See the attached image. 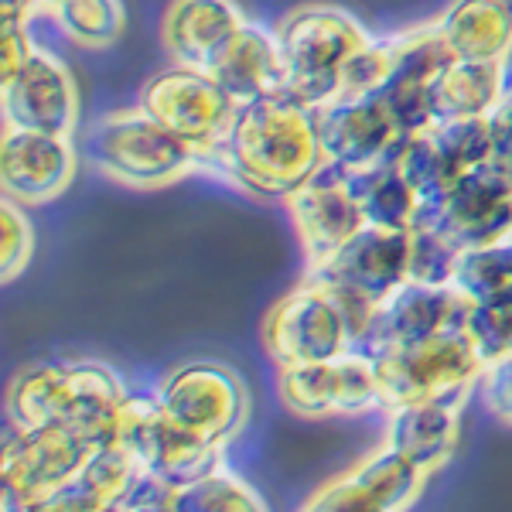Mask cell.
Returning a JSON list of instances; mask_svg holds the SVG:
<instances>
[{
  "label": "cell",
  "mask_w": 512,
  "mask_h": 512,
  "mask_svg": "<svg viewBox=\"0 0 512 512\" xmlns=\"http://www.w3.org/2000/svg\"><path fill=\"white\" fill-rule=\"evenodd\" d=\"M325 164L318 140V120L297 99L274 93L253 103H239L229 134L205 158L246 192L287 198Z\"/></svg>",
  "instance_id": "obj_1"
},
{
  "label": "cell",
  "mask_w": 512,
  "mask_h": 512,
  "mask_svg": "<svg viewBox=\"0 0 512 512\" xmlns=\"http://www.w3.org/2000/svg\"><path fill=\"white\" fill-rule=\"evenodd\" d=\"M277 41L284 55V96L297 99L308 110L335 103L342 69L355 52L366 48L359 24L332 7L294 11Z\"/></svg>",
  "instance_id": "obj_2"
},
{
  "label": "cell",
  "mask_w": 512,
  "mask_h": 512,
  "mask_svg": "<svg viewBox=\"0 0 512 512\" xmlns=\"http://www.w3.org/2000/svg\"><path fill=\"white\" fill-rule=\"evenodd\" d=\"M89 158L106 178L134 188H161L205 168L202 151L185 144L144 110H117L89 130Z\"/></svg>",
  "instance_id": "obj_3"
},
{
  "label": "cell",
  "mask_w": 512,
  "mask_h": 512,
  "mask_svg": "<svg viewBox=\"0 0 512 512\" xmlns=\"http://www.w3.org/2000/svg\"><path fill=\"white\" fill-rule=\"evenodd\" d=\"M140 110L185 144H192L195 151H202L205 161L229 134L239 103L209 72L175 65L147 82L140 93Z\"/></svg>",
  "instance_id": "obj_4"
},
{
  "label": "cell",
  "mask_w": 512,
  "mask_h": 512,
  "mask_svg": "<svg viewBox=\"0 0 512 512\" xmlns=\"http://www.w3.org/2000/svg\"><path fill=\"white\" fill-rule=\"evenodd\" d=\"M4 127L69 137L79 117V89L69 69L45 48H31L18 76L0 93Z\"/></svg>",
  "instance_id": "obj_5"
},
{
  "label": "cell",
  "mask_w": 512,
  "mask_h": 512,
  "mask_svg": "<svg viewBox=\"0 0 512 512\" xmlns=\"http://www.w3.org/2000/svg\"><path fill=\"white\" fill-rule=\"evenodd\" d=\"M76 175L69 137L41 130H0V195L18 205H45L59 198Z\"/></svg>",
  "instance_id": "obj_6"
},
{
  "label": "cell",
  "mask_w": 512,
  "mask_h": 512,
  "mask_svg": "<svg viewBox=\"0 0 512 512\" xmlns=\"http://www.w3.org/2000/svg\"><path fill=\"white\" fill-rule=\"evenodd\" d=\"M243 28L233 0H175L164 14V48L185 69L212 72Z\"/></svg>",
  "instance_id": "obj_7"
},
{
  "label": "cell",
  "mask_w": 512,
  "mask_h": 512,
  "mask_svg": "<svg viewBox=\"0 0 512 512\" xmlns=\"http://www.w3.org/2000/svg\"><path fill=\"white\" fill-rule=\"evenodd\" d=\"M239 383L219 366H188L164 386V414L185 434L209 437L239 410Z\"/></svg>",
  "instance_id": "obj_8"
},
{
  "label": "cell",
  "mask_w": 512,
  "mask_h": 512,
  "mask_svg": "<svg viewBox=\"0 0 512 512\" xmlns=\"http://www.w3.org/2000/svg\"><path fill=\"white\" fill-rule=\"evenodd\" d=\"M209 76L236 103H253L260 96L284 93V55H280L277 35L246 24Z\"/></svg>",
  "instance_id": "obj_9"
},
{
  "label": "cell",
  "mask_w": 512,
  "mask_h": 512,
  "mask_svg": "<svg viewBox=\"0 0 512 512\" xmlns=\"http://www.w3.org/2000/svg\"><path fill=\"white\" fill-rule=\"evenodd\" d=\"M437 35L454 59L499 62L512 45V0H465Z\"/></svg>",
  "instance_id": "obj_10"
},
{
  "label": "cell",
  "mask_w": 512,
  "mask_h": 512,
  "mask_svg": "<svg viewBox=\"0 0 512 512\" xmlns=\"http://www.w3.org/2000/svg\"><path fill=\"white\" fill-rule=\"evenodd\" d=\"M62 31L86 48H106L123 31V7L120 0H62L55 7Z\"/></svg>",
  "instance_id": "obj_11"
},
{
  "label": "cell",
  "mask_w": 512,
  "mask_h": 512,
  "mask_svg": "<svg viewBox=\"0 0 512 512\" xmlns=\"http://www.w3.org/2000/svg\"><path fill=\"white\" fill-rule=\"evenodd\" d=\"M35 253V233L24 216V205L0 195V284H11L24 274Z\"/></svg>",
  "instance_id": "obj_12"
},
{
  "label": "cell",
  "mask_w": 512,
  "mask_h": 512,
  "mask_svg": "<svg viewBox=\"0 0 512 512\" xmlns=\"http://www.w3.org/2000/svg\"><path fill=\"white\" fill-rule=\"evenodd\" d=\"M31 48L35 45L28 38V24H0V93H4L7 82L18 76Z\"/></svg>",
  "instance_id": "obj_13"
},
{
  "label": "cell",
  "mask_w": 512,
  "mask_h": 512,
  "mask_svg": "<svg viewBox=\"0 0 512 512\" xmlns=\"http://www.w3.org/2000/svg\"><path fill=\"white\" fill-rule=\"evenodd\" d=\"M35 11V0H0V24H28Z\"/></svg>",
  "instance_id": "obj_14"
},
{
  "label": "cell",
  "mask_w": 512,
  "mask_h": 512,
  "mask_svg": "<svg viewBox=\"0 0 512 512\" xmlns=\"http://www.w3.org/2000/svg\"><path fill=\"white\" fill-rule=\"evenodd\" d=\"M35 4H38V7H52V11H55V7H59L62 0H35Z\"/></svg>",
  "instance_id": "obj_15"
}]
</instances>
